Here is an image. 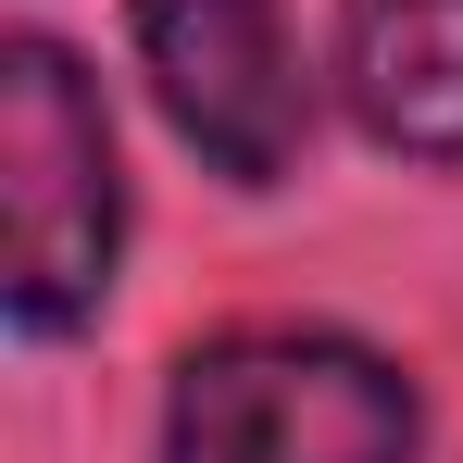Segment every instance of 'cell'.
<instances>
[{"label":"cell","instance_id":"cell-2","mask_svg":"<svg viewBox=\"0 0 463 463\" xmlns=\"http://www.w3.org/2000/svg\"><path fill=\"white\" fill-rule=\"evenodd\" d=\"M126 250V175H113V126L100 88L76 76L63 38H13L0 51V301L13 326L63 338L100 313Z\"/></svg>","mask_w":463,"mask_h":463},{"label":"cell","instance_id":"cell-1","mask_svg":"<svg viewBox=\"0 0 463 463\" xmlns=\"http://www.w3.org/2000/svg\"><path fill=\"white\" fill-rule=\"evenodd\" d=\"M413 376L326 326H238L175 364L163 463H413Z\"/></svg>","mask_w":463,"mask_h":463},{"label":"cell","instance_id":"cell-3","mask_svg":"<svg viewBox=\"0 0 463 463\" xmlns=\"http://www.w3.org/2000/svg\"><path fill=\"white\" fill-rule=\"evenodd\" d=\"M138 76L163 126L238 188H276L313 138V76L276 0H138Z\"/></svg>","mask_w":463,"mask_h":463},{"label":"cell","instance_id":"cell-4","mask_svg":"<svg viewBox=\"0 0 463 463\" xmlns=\"http://www.w3.org/2000/svg\"><path fill=\"white\" fill-rule=\"evenodd\" d=\"M351 113L413 163H463V0H338Z\"/></svg>","mask_w":463,"mask_h":463}]
</instances>
